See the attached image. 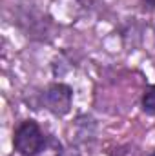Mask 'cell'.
<instances>
[{"instance_id":"6da1fadb","label":"cell","mask_w":155,"mask_h":156,"mask_svg":"<svg viewBox=\"0 0 155 156\" xmlns=\"http://www.w3.org/2000/svg\"><path fill=\"white\" fill-rule=\"evenodd\" d=\"M46 142V136L42 134L39 123L33 120L22 122L15 131V151H18L22 156H37Z\"/></svg>"},{"instance_id":"7a4b0ae2","label":"cell","mask_w":155,"mask_h":156,"mask_svg":"<svg viewBox=\"0 0 155 156\" xmlns=\"http://www.w3.org/2000/svg\"><path fill=\"white\" fill-rule=\"evenodd\" d=\"M71 100H73V93H71V89H70L68 85H64V83H53V85H49V87L44 91V94H42V104H44V107H46L49 113L57 115V116H64V115L70 111Z\"/></svg>"},{"instance_id":"3957f363","label":"cell","mask_w":155,"mask_h":156,"mask_svg":"<svg viewBox=\"0 0 155 156\" xmlns=\"http://www.w3.org/2000/svg\"><path fill=\"white\" fill-rule=\"evenodd\" d=\"M37 156H62V144L53 136H46V142Z\"/></svg>"},{"instance_id":"277c9868","label":"cell","mask_w":155,"mask_h":156,"mask_svg":"<svg viewBox=\"0 0 155 156\" xmlns=\"http://www.w3.org/2000/svg\"><path fill=\"white\" fill-rule=\"evenodd\" d=\"M142 109L155 116V85H150L142 94Z\"/></svg>"},{"instance_id":"5b68a950","label":"cell","mask_w":155,"mask_h":156,"mask_svg":"<svg viewBox=\"0 0 155 156\" xmlns=\"http://www.w3.org/2000/svg\"><path fill=\"white\" fill-rule=\"evenodd\" d=\"M141 2H142V5H144L146 9H150V11L155 9V0H141Z\"/></svg>"},{"instance_id":"8992f818","label":"cell","mask_w":155,"mask_h":156,"mask_svg":"<svg viewBox=\"0 0 155 156\" xmlns=\"http://www.w3.org/2000/svg\"><path fill=\"white\" fill-rule=\"evenodd\" d=\"M152 156H155V153H153V154H152Z\"/></svg>"}]
</instances>
